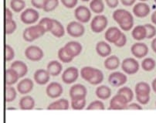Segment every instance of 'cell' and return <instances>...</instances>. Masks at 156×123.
<instances>
[{"label": "cell", "mask_w": 156, "mask_h": 123, "mask_svg": "<svg viewBox=\"0 0 156 123\" xmlns=\"http://www.w3.org/2000/svg\"><path fill=\"white\" fill-rule=\"evenodd\" d=\"M150 7L147 3L140 2L135 4L133 7V14L138 18H144L150 13Z\"/></svg>", "instance_id": "9a60e30c"}, {"label": "cell", "mask_w": 156, "mask_h": 123, "mask_svg": "<svg viewBox=\"0 0 156 123\" xmlns=\"http://www.w3.org/2000/svg\"><path fill=\"white\" fill-rule=\"evenodd\" d=\"M122 32L121 31L118 27H109L108 30H106L105 33V38L108 43H114L115 44V42L119 39L121 37Z\"/></svg>", "instance_id": "e0dca14e"}, {"label": "cell", "mask_w": 156, "mask_h": 123, "mask_svg": "<svg viewBox=\"0 0 156 123\" xmlns=\"http://www.w3.org/2000/svg\"><path fill=\"white\" fill-rule=\"evenodd\" d=\"M63 5L67 9H73L76 5L78 0H60Z\"/></svg>", "instance_id": "bcb514c9"}, {"label": "cell", "mask_w": 156, "mask_h": 123, "mask_svg": "<svg viewBox=\"0 0 156 123\" xmlns=\"http://www.w3.org/2000/svg\"><path fill=\"white\" fill-rule=\"evenodd\" d=\"M50 74L48 73L47 70L39 69V70L36 71V72L34 73L33 78L38 85H43L48 83L49 81H50Z\"/></svg>", "instance_id": "ffe728a7"}, {"label": "cell", "mask_w": 156, "mask_h": 123, "mask_svg": "<svg viewBox=\"0 0 156 123\" xmlns=\"http://www.w3.org/2000/svg\"><path fill=\"white\" fill-rule=\"evenodd\" d=\"M82 2H89V1H90V0H81ZM90 1H91V0H90Z\"/></svg>", "instance_id": "6f0895ef"}, {"label": "cell", "mask_w": 156, "mask_h": 123, "mask_svg": "<svg viewBox=\"0 0 156 123\" xmlns=\"http://www.w3.org/2000/svg\"><path fill=\"white\" fill-rule=\"evenodd\" d=\"M135 93L140 96H148L151 93V87L146 82H139L135 85Z\"/></svg>", "instance_id": "83f0119b"}, {"label": "cell", "mask_w": 156, "mask_h": 123, "mask_svg": "<svg viewBox=\"0 0 156 123\" xmlns=\"http://www.w3.org/2000/svg\"><path fill=\"white\" fill-rule=\"evenodd\" d=\"M38 24H40L41 27H43V29L45 30L46 33L47 32H50L52 27H53V19H50L48 17H44V18L41 19L40 20V23Z\"/></svg>", "instance_id": "f35d334b"}, {"label": "cell", "mask_w": 156, "mask_h": 123, "mask_svg": "<svg viewBox=\"0 0 156 123\" xmlns=\"http://www.w3.org/2000/svg\"><path fill=\"white\" fill-rule=\"evenodd\" d=\"M155 60L151 57H146L141 61V67L145 71H151L155 67Z\"/></svg>", "instance_id": "836d02e7"}, {"label": "cell", "mask_w": 156, "mask_h": 123, "mask_svg": "<svg viewBox=\"0 0 156 123\" xmlns=\"http://www.w3.org/2000/svg\"><path fill=\"white\" fill-rule=\"evenodd\" d=\"M96 52L100 57H108L111 53V47L105 41H99L96 45Z\"/></svg>", "instance_id": "44dd1931"}, {"label": "cell", "mask_w": 156, "mask_h": 123, "mask_svg": "<svg viewBox=\"0 0 156 123\" xmlns=\"http://www.w3.org/2000/svg\"><path fill=\"white\" fill-rule=\"evenodd\" d=\"M10 7L15 13H20L25 9L26 2L24 0H11Z\"/></svg>", "instance_id": "e575fe53"}, {"label": "cell", "mask_w": 156, "mask_h": 123, "mask_svg": "<svg viewBox=\"0 0 156 123\" xmlns=\"http://www.w3.org/2000/svg\"><path fill=\"white\" fill-rule=\"evenodd\" d=\"M19 105L22 110H32L35 106V101L31 96L27 95L20 99Z\"/></svg>", "instance_id": "f1b7e54d"}, {"label": "cell", "mask_w": 156, "mask_h": 123, "mask_svg": "<svg viewBox=\"0 0 156 123\" xmlns=\"http://www.w3.org/2000/svg\"><path fill=\"white\" fill-rule=\"evenodd\" d=\"M122 5L125 6H131L133 4L135 3L136 0H120Z\"/></svg>", "instance_id": "f5cc1de1"}, {"label": "cell", "mask_w": 156, "mask_h": 123, "mask_svg": "<svg viewBox=\"0 0 156 123\" xmlns=\"http://www.w3.org/2000/svg\"><path fill=\"white\" fill-rule=\"evenodd\" d=\"M11 68L15 70L18 73L20 78H23L28 73V67L24 62L21 60H15L11 64Z\"/></svg>", "instance_id": "603a6c76"}, {"label": "cell", "mask_w": 156, "mask_h": 123, "mask_svg": "<svg viewBox=\"0 0 156 123\" xmlns=\"http://www.w3.org/2000/svg\"><path fill=\"white\" fill-rule=\"evenodd\" d=\"M108 24V20L105 16L98 15L95 16L90 22V28L94 33H100L103 32L107 28Z\"/></svg>", "instance_id": "277c9868"}, {"label": "cell", "mask_w": 156, "mask_h": 123, "mask_svg": "<svg viewBox=\"0 0 156 123\" xmlns=\"http://www.w3.org/2000/svg\"><path fill=\"white\" fill-rule=\"evenodd\" d=\"M66 32L69 35L74 38L80 37L84 34L85 28L81 23L78 21H72L66 27Z\"/></svg>", "instance_id": "52a82bcc"}, {"label": "cell", "mask_w": 156, "mask_h": 123, "mask_svg": "<svg viewBox=\"0 0 156 123\" xmlns=\"http://www.w3.org/2000/svg\"><path fill=\"white\" fill-rule=\"evenodd\" d=\"M151 22H152L153 24L156 25V10L154 11V12H153L152 14H151Z\"/></svg>", "instance_id": "11a10c76"}, {"label": "cell", "mask_w": 156, "mask_h": 123, "mask_svg": "<svg viewBox=\"0 0 156 123\" xmlns=\"http://www.w3.org/2000/svg\"><path fill=\"white\" fill-rule=\"evenodd\" d=\"M131 51L133 56H135L136 58L141 59L148 54V47L142 42H137L131 46Z\"/></svg>", "instance_id": "4fadbf2b"}, {"label": "cell", "mask_w": 156, "mask_h": 123, "mask_svg": "<svg viewBox=\"0 0 156 123\" xmlns=\"http://www.w3.org/2000/svg\"><path fill=\"white\" fill-rule=\"evenodd\" d=\"M16 23L13 20L5 22V33L7 35L12 34L16 30Z\"/></svg>", "instance_id": "60d3db41"}, {"label": "cell", "mask_w": 156, "mask_h": 123, "mask_svg": "<svg viewBox=\"0 0 156 123\" xmlns=\"http://www.w3.org/2000/svg\"><path fill=\"white\" fill-rule=\"evenodd\" d=\"M57 56H58L59 60L65 63H70V62H71L73 59V57H72V56H70L68 53V52L66 51V50L65 49L64 47H61V48L58 50Z\"/></svg>", "instance_id": "d6a6232c"}, {"label": "cell", "mask_w": 156, "mask_h": 123, "mask_svg": "<svg viewBox=\"0 0 156 123\" xmlns=\"http://www.w3.org/2000/svg\"><path fill=\"white\" fill-rule=\"evenodd\" d=\"M105 2L109 8L115 9L119 4V0H105Z\"/></svg>", "instance_id": "681fc988"}, {"label": "cell", "mask_w": 156, "mask_h": 123, "mask_svg": "<svg viewBox=\"0 0 156 123\" xmlns=\"http://www.w3.org/2000/svg\"><path fill=\"white\" fill-rule=\"evenodd\" d=\"M25 56L31 61H40L44 56L43 50L37 46H29L25 50Z\"/></svg>", "instance_id": "9c48e42d"}, {"label": "cell", "mask_w": 156, "mask_h": 123, "mask_svg": "<svg viewBox=\"0 0 156 123\" xmlns=\"http://www.w3.org/2000/svg\"><path fill=\"white\" fill-rule=\"evenodd\" d=\"M46 31L43 27L40 24H37L26 28L23 33V37L27 42H33L44 35Z\"/></svg>", "instance_id": "3957f363"}, {"label": "cell", "mask_w": 156, "mask_h": 123, "mask_svg": "<svg viewBox=\"0 0 156 123\" xmlns=\"http://www.w3.org/2000/svg\"><path fill=\"white\" fill-rule=\"evenodd\" d=\"M47 0H31V4L36 9H43Z\"/></svg>", "instance_id": "7dc6e473"}, {"label": "cell", "mask_w": 156, "mask_h": 123, "mask_svg": "<svg viewBox=\"0 0 156 123\" xmlns=\"http://www.w3.org/2000/svg\"><path fill=\"white\" fill-rule=\"evenodd\" d=\"M140 1H141V2H146V1H148V0H140Z\"/></svg>", "instance_id": "680465c9"}, {"label": "cell", "mask_w": 156, "mask_h": 123, "mask_svg": "<svg viewBox=\"0 0 156 123\" xmlns=\"http://www.w3.org/2000/svg\"><path fill=\"white\" fill-rule=\"evenodd\" d=\"M65 49L66 51L68 52L69 54L72 56L73 57H77L80 54L82 51V45L79 42L76 41H70L68 43H66V45L64 46Z\"/></svg>", "instance_id": "ac0fdd59"}, {"label": "cell", "mask_w": 156, "mask_h": 123, "mask_svg": "<svg viewBox=\"0 0 156 123\" xmlns=\"http://www.w3.org/2000/svg\"><path fill=\"white\" fill-rule=\"evenodd\" d=\"M120 66V59L115 55H111L107 57L105 60V68L110 71L116 70Z\"/></svg>", "instance_id": "484cf974"}, {"label": "cell", "mask_w": 156, "mask_h": 123, "mask_svg": "<svg viewBox=\"0 0 156 123\" xmlns=\"http://www.w3.org/2000/svg\"><path fill=\"white\" fill-rule=\"evenodd\" d=\"M154 2H155V3H156V0H154Z\"/></svg>", "instance_id": "91938a15"}, {"label": "cell", "mask_w": 156, "mask_h": 123, "mask_svg": "<svg viewBox=\"0 0 156 123\" xmlns=\"http://www.w3.org/2000/svg\"><path fill=\"white\" fill-rule=\"evenodd\" d=\"M33 81L30 78H24L17 85V90L21 95H27L33 89Z\"/></svg>", "instance_id": "d6986e66"}, {"label": "cell", "mask_w": 156, "mask_h": 123, "mask_svg": "<svg viewBox=\"0 0 156 123\" xmlns=\"http://www.w3.org/2000/svg\"><path fill=\"white\" fill-rule=\"evenodd\" d=\"M95 94L99 99L107 100L111 97V88H108L106 85H101L97 88Z\"/></svg>", "instance_id": "4dcf8cb0"}, {"label": "cell", "mask_w": 156, "mask_h": 123, "mask_svg": "<svg viewBox=\"0 0 156 123\" xmlns=\"http://www.w3.org/2000/svg\"><path fill=\"white\" fill-rule=\"evenodd\" d=\"M151 87H152V89L154 92V93H156V78H154V80H153L152 83H151Z\"/></svg>", "instance_id": "9f6ffc18"}, {"label": "cell", "mask_w": 156, "mask_h": 123, "mask_svg": "<svg viewBox=\"0 0 156 123\" xmlns=\"http://www.w3.org/2000/svg\"><path fill=\"white\" fill-rule=\"evenodd\" d=\"M80 76L83 80L90 85H97L101 84L104 81L103 72L92 67H84L80 70Z\"/></svg>", "instance_id": "7a4b0ae2"}, {"label": "cell", "mask_w": 156, "mask_h": 123, "mask_svg": "<svg viewBox=\"0 0 156 123\" xmlns=\"http://www.w3.org/2000/svg\"><path fill=\"white\" fill-rule=\"evenodd\" d=\"M90 9L96 14H101L105 10V3L103 0H91L90 2Z\"/></svg>", "instance_id": "1f68e13d"}, {"label": "cell", "mask_w": 156, "mask_h": 123, "mask_svg": "<svg viewBox=\"0 0 156 123\" xmlns=\"http://www.w3.org/2000/svg\"><path fill=\"white\" fill-rule=\"evenodd\" d=\"M59 5V0H47L44 4L43 9L44 12L50 13L51 11H53L54 9L57 8Z\"/></svg>", "instance_id": "74e56055"}, {"label": "cell", "mask_w": 156, "mask_h": 123, "mask_svg": "<svg viewBox=\"0 0 156 123\" xmlns=\"http://www.w3.org/2000/svg\"><path fill=\"white\" fill-rule=\"evenodd\" d=\"M63 70V65L57 60H51L47 67V71L50 76H58Z\"/></svg>", "instance_id": "7402d4cb"}, {"label": "cell", "mask_w": 156, "mask_h": 123, "mask_svg": "<svg viewBox=\"0 0 156 123\" xmlns=\"http://www.w3.org/2000/svg\"><path fill=\"white\" fill-rule=\"evenodd\" d=\"M14 57H15V51H14L13 48L11 46L5 45V61L9 62L13 60Z\"/></svg>", "instance_id": "b9f144b4"}, {"label": "cell", "mask_w": 156, "mask_h": 123, "mask_svg": "<svg viewBox=\"0 0 156 123\" xmlns=\"http://www.w3.org/2000/svg\"><path fill=\"white\" fill-rule=\"evenodd\" d=\"M118 94L123 95L126 98L128 103L131 102L132 101L133 98H134V93H133L131 88H128V87H122V88H121L118 91Z\"/></svg>", "instance_id": "8d00e7d4"}, {"label": "cell", "mask_w": 156, "mask_h": 123, "mask_svg": "<svg viewBox=\"0 0 156 123\" xmlns=\"http://www.w3.org/2000/svg\"><path fill=\"white\" fill-rule=\"evenodd\" d=\"M40 18V14L37 12V10L33 8H28L23 10L20 15V20L27 25H31L35 24L36 22L38 21Z\"/></svg>", "instance_id": "8992f818"}, {"label": "cell", "mask_w": 156, "mask_h": 123, "mask_svg": "<svg viewBox=\"0 0 156 123\" xmlns=\"http://www.w3.org/2000/svg\"><path fill=\"white\" fill-rule=\"evenodd\" d=\"M112 16L123 31H129L132 29L134 26V18L132 14L128 10L118 9L113 13Z\"/></svg>", "instance_id": "6da1fadb"}, {"label": "cell", "mask_w": 156, "mask_h": 123, "mask_svg": "<svg viewBox=\"0 0 156 123\" xmlns=\"http://www.w3.org/2000/svg\"><path fill=\"white\" fill-rule=\"evenodd\" d=\"M151 47L153 51L156 53V37H154V38L152 40V41H151Z\"/></svg>", "instance_id": "db71d44e"}, {"label": "cell", "mask_w": 156, "mask_h": 123, "mask_svg": "<svg viewBox=\"0 0 156 123\" xmlns=\"http://www.w3.org/2000/svg\"><path fill=\"white\" fill-rule=\"evenodd\" d=\"M127 109L141 110L142 109V107L137 103H131V104H129V105H128V106H127Z\"/></svg>", "instance_id": "816d5d0a"}, {"label": "cell", "mask_w": 156, "mask_h": 123, "mask_svg": "<svg viewBox=\"0 0 156 123\" xmlns=\"http://www.w3.org/2000/svg\"><path fill=\"white\" fill-rule=\"evenodd\" d=\"M63 88L58 82H51L46 89V93L50 98H57L63 94Z\"/></svg>", "instance_id": "2e32d148"}, {"label": "cell", "mask_w": 156, "mask_h": 123, "mask_svg": "<svg viewBox=\"0 0 156 123\" xmlns=\"http://www.w3.org/2000/svg\"><path fill=\"white\" fill-rule=\"evenodd\" d=\"M74 16L78 22L86 24L91 19V11L85 5H79L75 9Z\"/></svg>", "instance_id": "ba28073f"}, {"label": "cell", "mask_w": 156, "mask_h": 123, "mask_svg": "<svg viewBox=\"0 0 156 123\" xmlns=\"http://www.w3.org/2000/svg\"><path fill=\"white\" fill-rule=\"evenodd\" d=\"M128 102L123 95L117 94L110 101V106L108 109L123 110L127 109Z\"/></svg>", "instance_id": "30bf717a"}, {"label": "cell", "mask_w": 156, "mask_h": 123, "mask_svg": "<svg viewBox=\"0 0 156 123\" xmlns=\"http://www.w3.org/2000/svg\"><path fill=\"white\" fill-rule=\"evenodd\" d=\"M105 108V105L100 100L94 101L87 107V110H104Z\"/></svg>", "instance_id": "7bdbcfd3"}, {"label": "cell", "mask_w": 156, "mask_h": 123, "mask_svg": "<svg viewBox=\"0 0 156 123\" xmlns=\"http://www.w3.org/2000/svg\"><path fill=\"white\" fill-rule=\"evenodd\" d=\"M50 33L54 36L55 37L57 38H61L64 36L65 34V30L63 26L60 22H59L57 20H53V27H52Z\"/></svg>", "instance_id": "f546056e"}, {"label": "cell", "mask_w": 156, "mask_h": 123, "mask_svg": "<svg viewBox=\"0 0 156 123\" xmlns=\"http://www.w3.org/2000/svg\"><path fill=\"white\" fill-rule=\"evenodd\" d=\"M12 20V13L9 8L5 9V21H9Z\"/></svg>", "instance_id": "f907efd6"}, {"label": "cell", "mask_w": 156, "mask_h": 123, "mask_svg": "<svg viewBox=\"0 0 156 123\" xmlns=\"http://www.w3.org/2000/svg\"><path fill=\"white\" fill-rule=\"evenodd\" d=\"M127 76L125 74L120 71H115L111 73L108 77V82L113 87H121L127 82Z\"/></svg>", "instance_id": "7c38bea8"}, {"label": "cell", "mask_w": 156, "mask_h": 123, "mask_svg": "<svg viewBox=\"0 0 156 123\" xmlns=\"http://www.w3.org/2000/svg\"><path fill=\"white\" fill-rule=\"evenodd\" d=\"M127 43V37L125 33H121V37H119L118 40L115 43V45L118 47H123L124 46H125Z\"/></svg>", "instance_id": "f6af8a7d"}, {"label": "cell", "mask_w": 156, "mask_h": 123, "mask_svg": "<svg viewBox=\"0 0 156 123\" xmlns=\"http://www.w3.org/2000/svg\"><path fill=\"white\" fill-rule=\"evenodd\" d=\"M146 28L147 31V39H152L154 38V37L156 36V27L154 25H151V24H147L145 25H144Z\"/></svg>", "instance_id": "ee69618b"}, {"label": "cell", "mask_w": 156, "mask_h": 123, "mask_svg": "<svg viewBox=\"0 0 156 123\" xmlns=\"http://www.w3.org/2000/svg\"><path fill=\"white\" fill-rule=\"evenodd\" d=\"M20 76L18 73L12 68H9L5 70V81L6 85H12L18 81Z\"/></svg>", "instance_id": "4316f807"}, {"label": "cell", "mask_w": 156, "mask_h": 123, "mask_svg": "<svg viewBox=\"0 0 156 123\" xmlns=\"http://www.w3.org/2000/svg\"><path fill=\"white\" fill-rule=\"evenodd\" d=\"M121 69L127 74H135L139 71V63L136 59L128 57L121 62Z\"/></svg>", "instance_id": "5b68a950"}, {"label": "cell", "mask_w": 156, "mask_h": 123, "mask_svg": "<svg viewBox=\"0 0 156 123\" xmlns=\"http://www.w3.org/2000/svg\"><path fill=\"white\" fill-rule=\"evenodd\" d=\"M131 36L133 39L138 41L144 40L147 37V31L145 27L143 25H138L135 27L131 31Z\"/></svg>", "instance_id": "d4e9b609"}, {"label": "cell", "mask_w": 156, "mask_h": 123, "mask_svg": "<svg viewBox=\"0 0 156 123\" xmlns=\"http://www.w3.org/2000/svg\"><path fill=\"white\" fill-rule=\"evenodd\" d=\"M87 94V90L81 84L73 85L70 89V97L71 100L85 98Z\"/></svg>", "instance_id": "5bb4252c"}, {"label": "cell", "mask_w": 156, "mask_h": 123, "mask_svg": "<svg viewBox=\"0 0 156 123\" xmlns=\"http://www.w3.org/2000/svg\"><path fill=\"white\" fill-rule=\"evenodd\" d=\"M70 107V102L66 98L57 100L50 104L47 109L49 110H67Z\"/></svg>", "instance_id": "cb8c5ba5"}, {"label": "cell", "mask_w": 156, "mask_h": 123, "mask_svg": "<svg viewBox=\"0 0 156 123\" xmlns=\"http://www.w3.org/2000/svg\"><path fill=\"white\" fill-rule=\"evenodd\" d=\"M16 91L13 87L7 85L5 90V100L6 102H13L16 98Z\"/></svg>", "instance_id": "d590c367"}, {"label": "cell", "mask_w": 156, "mask_h": 123, "mask_svg": "<svg viewBox=\"0 0 156 123\" xmlns=\"http://www.w3.org/2000/svg\"><path fill=\"white\" fill-rule=\"evenodd\" d=\"M79 77V71L78 69L75 67H70L66 68L62 74V81L63 83L70 85L74 83L77 80Z\"/></svg>", "instance_id": "8fae6325"}, {"label": "cell", "mask_w": 156, "mask_h": 123, "mask_svg": "<svg viewBox=\"0 0 156 123\" xmlns=\"http://www.w3.org/2000/svg\"><path fill=\"white\" fill-rule=\"evenodd\" d=\"M71 108L74 110H82L84 108L86 105V99L85 98H80V99L71 100L70 102Z\"/></svg>", "instance_id": "ab89813d"}, {"label": "cell", "mask_w": 156, "mask_h": 123, "mask_svg": "<svg viewBox=\"0 0 156 123\" xmlns=\"http://www.w3.org/2000/svg\"><path fill=\"white\" fill-rule=\"evenodd\" d=\"M136 100L138 102V103L141 105H147L150 100V95L148 96H140V95H136Z\"/></svg>", "instance_id": "c3c4849f"}]
</instances>
